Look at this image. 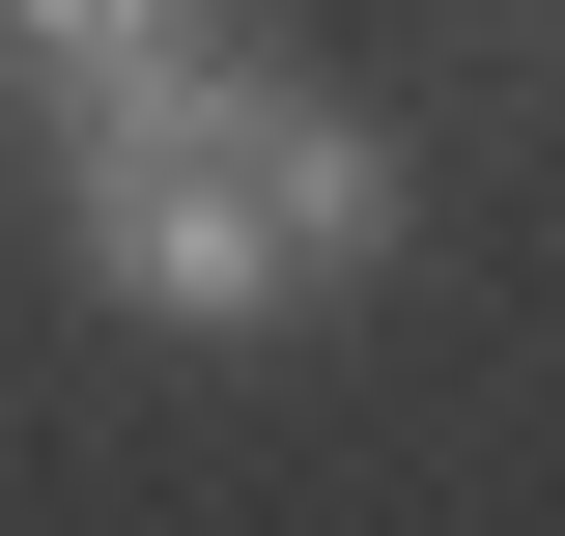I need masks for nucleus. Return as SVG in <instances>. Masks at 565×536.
<instances>
[{
  "mask_svg": "<svg viewBox=\"0 0 565 536\" xmlns=\"http://www.w3.org/2000/svg\"><path fill=\"white\" fill-rule=\"evenodd\" d=\"M170 141H199V199H226V226H255V255H282V311H311V282H367V255H396V141H367V114H340V85H311V57H255V29H226V57L170 85Z\"/></svg>",
  "mask_w": 565,
  "mask_h": 536,
  "instance_id": "obj_1",
  "label": "nucleus"
},
{
  "mask_svg": "<svg viewBox=\"0 0 565 536\" xmlns=\"http://www.w3.org/2000/svg\"><path fill=\"white\" fill-rule=\"evenodd\" d=\"M57 226H85V282L170 311V339H255V311H282V255L199 199V141H170V114H141V141H57Z\"/></svg>",
  "mask_w": 565,
  "mask_h": 536,
  "instance_id": "obj_2",
  "label": "nucleus"
},
{
  "mask_svg": "<svg viewBox=\"0 0 565 536\" xmlns=\"http://www.w3.org/2000/svg\"><path fill=\"white\" fill-rule=\"evenodd\" d=\"M199 57H226V0H0V85H29V141H141Z\"/></svg>",
  "mask_w": 565,
  "mask_h": 536,
  "instance_id": "obj_3",
  "label": "nucleus"
}]
</instances>
